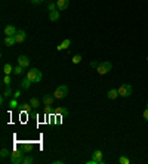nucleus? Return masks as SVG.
<instances>
[{
    "mask_svg": "<svg viewBox=\"0 0 148 164\" xmlns=\"http://www.w3.org/2000/svg\"><path fill=\"white\" fill-rule=\"evenodd\" d=\"M55 114L65 115V114H67V109H65V108H56V111H55Z\"/></svg>",
    "mask_w": 148,
    "mask_h": 164,
    "instance_id": "nucleus-23",
    "label": "nucleus"
},
{
    "mask_svg": "<svg viewBox=\"0 0 148 164\" xmlns=\"http://www.w3.org/2000/svg\"><path fill=\"white\" fill-rule=\"evenodd\" d=\"M119 96H123V98H127L132 95V86L130 84H122L119 89Z\"/></svg>",
    "mask_w": 148,
    "mask_h": 164,
    "instance_id": "nucleus-6",
    "label": "nucleus"
},
{
    "mask_svg": "<svg viewBox=\"0 0 148 164\" xmlns=\"http://www.w3.org/2000/svg\"><path fill=\"white\" fill-rule=\"evenodd\" d=\"M30 105L33 108H37L39 105H40V102H39V99L37 98H31V101H30Z\"/></svg>",
    "mask_w": 148,
    "mask_h": 164,
    "instance_id": "nucleus-18",
    "label": "nucleus"
},
{
    "mask_svg": "<svg viewBox=\"0 0 148 164\" xmlns=\"http://www.w3.org/2000/svg\"><path fill=\"white\" fill-rule=\"evenodd\" d=\"M147 108H148V104H147Z\"/></svg>",
    "mask_w": 148,
    "mask_h": 164,
    "instance_id": "nucleus-37",
    "label": "nucleus"
},
{
    "mask_svg": "<svg viewBox=\"0 0 148 164\" xmlns=\"http://www.w3.org/2000/svg\"><path fill=\"white\" fill-rule=\"evenodd\" d=\"M3 83H5L6 86H10V83H12V80H10V77H9L8 74L5 75V78H3Z\"/></svg>",
    "mask_w": 148,
    "mask_h": 164,
    "instance_id": "nucleus-26",
    "label": "nucleus"
},
{
    "mask_svg": "<svg viewBox=\"0 0 148 164\" xmlns=\"http://www.w3.org/2000/svg\"><path fill=\"white\" fill-rule=\"evenodd\" d=\"M14 73L17 74V75H21V74L24 73V67H21V65H18L15 70H14Z\"/></svg>",
    "mask_w": 148,
    "mask_h": 164,
    "instance_id": "nucleus-21",
    "label": "nucleus"
},
{
    "mask_svg": "<svg viewBox=\"0 0 148 164\" xmlns=\"http://www.w3.org/2000/svg\"><path fill=\"white\" fill-rule=\"evenodd\" d=\"M53 99H55L53 95H45V96H43V104H45L46 107H50V105L53 104Z\"/></svg>",
    "mask_w": 148,
    "mask_h": 164,
    "instance_id": "nucleus-12",
    "label": "nucleus"
},
{
    "mask_svg": "<svg viewBox=\"0 0 148 164\" xmlns=\"http://www.w3.org/2000/svg\"><path fill=\"white\" fill-rule=\"evenodd\" d=\"M82 61V56L80 55H76V56H73V64H79Z\"/></svg>",
    "mask_w": 148,
    "mask_h": 164,
    "instance_id": "nucleus-28",
    "label": "nucleus"
},
{
    "mask_svg": "<svg viewBox=\"0 0 148 164\" xmlns=\"http://www.w3.org/2000/svg\"><path fill=\"white\" fill-rule=\"evenodd\" d=\"M49 19L50 21H58V19H59V12H56V9L52 10L49 13Z\"/></svg>",
    "mask_w": 148,
    "mask_h": 164,
    "instance_id": "nucleus-16",
    "label": "nucleus"
},
{
    "mask_svg": "<svg viewBox=\"0 0 148 164\" xmlns=\"http://www.w3.org/2000/svg\"><path fill=\"white\" fill-rule=\"evenodd\" d=\"M24 154H22V151H14L12 154H10V163L12 164H22L24 161Z\"/></svg>",
    "mask_w": 148,
    "mask_h": 164,
    "instance_id": "nucleus-4",
    "label": "nucleus"
},
{
    "mask_svg": "<svg viewBox=\"0 0 148 164\" xmlns=\"http://www.w3.org/2000/svg\"><path fill=\"white\" fill-rule=\"evenodd\" d=\"M55 121H56V124H61V117H56V120H55Z\"/></svg>",
    "mask_w": 148,
    "mask_h": 164,
    "instance_id": "nucleus-35",
    "label": "nucleus"
},
{
    "mask_svg": "<svg viewBox=\"0 0 148 164\" xmlns=\"http://www.w3.org/2000/svg\"><path fill=\"white\" fill-rule=\"evenodd\" d=\"M30 107H31V105H28V104H22V105H19V109H21L22 113H28V111H30Z\"/></svg>",
    "mask_w": 148,
    "mask_h": 164,
    "instance_id": "nucleus-19",
    "label": "nucleus"
},
{
    "mask_svg": "<svg viewBox=\"0 0 148 164\" xmlns=\"http://www.w3.org/2000/svg\"><path fill=\"white\" fill-rule=\"evenodd\" d=\"M70 44H71V41L68 40V39H65V40L62 41V43H61V44H59V46L56 48V50H64V49H68V48H70Z\"/></svg>",
    "mask_w": 148,
    "mask_h": 164,
    "instance_id": "nucleus-14",
    "label": "nucleus"
},
{
    "mask_svg": "<svg viewBox=\"0 0 148 164\" xmlns=\"http://www.w3.org/2000/svg\"><path fill=\"white\" fill-rule=\"evenodd\" d=\"M27 77L33 83H39L41 80V71L37 70V68H30V70L27 71Z\"/></svg>",
    "mask_w": 148,
    "mask_h": 164,
    "instance_id": "nucleus-1",
    "label": "nucleus"
},
{
    "mask_svg": "<svg viewBox=\"0 0 148 164\" xmlns=\"http://www.w3.org/2000/svg\"><path fill=\"white\" fill-rule=\"evenodd\" d=\"M31 80H30V78H28V77H27V75H25V78L24 80H22V83H21V87H22V89H24V90H27V89H30V86H31Z\"/></svg>",
    "mask_w": 148,
    "mask_h": 164,
    "instance_id": "nucleus-13",
    "label": "nucleus"
},
{
    "mask_svg": "<svg viewBox=\"0 0 148 164\" xmlns=\"http://www.w3.org/2000/svg\"><path fill=\"white\" fill-rule=\"evenodd\" d=\"M34 161V158L33 157H25L24 158V161H22V164H31Z\"/></svg>",
    "mask_w": 148,
    "mask_h": 164,
    "instance_id": "nucleus-25",
    "label": "nucleus"
},
{
    "mask_svg": "<svg viewBox=\"0 0 148 164\" xmlns=\"http://www.w3.org/2000/svg\"><path fill=\"white\" fill-rule=\"evenodd\" d=\"M18 65H21V67H24V68H27V67L30 65V59H28V56L21 55V56L18 58Z\"/></svg>",
    "mask_w": 148,
    "mask_h": 164,
    "instance_id": "nucleus-8",
    "label": "nucleus"
},
{
    "mask_svg": "<svg viewBox=\"0 0 148 164\" xmlns=\"http://www.w3.org/2000/svg\"><path fill=\"white\" fill-rule=\"evenodd\" d=\"M119 163L120 164H129L130 163V160H129L127 157H120V158H119Z\"/></svg>",
    "mask_w": 148,
    "mask_h": 164,
    "instance_id": "nucleus-22",
    "label": "nucleus"
},
{
    "mask_svg": "<svg viewBox=\"0 0 148 164\" xmlns=\"http://www.w3.org/2000/svg\"><path fill=\"white\" fill-rule=\"evenodd\" d=\"M142 117H144V120H145V121H148V108L145 109V111H144V114H142Z\"/></svg>",
    "mask_w": 148,
    "mask_h": 164,
    "instance_id": "nucleus-29",
    "label": "nucleus"
},
{
    "mask_svg": "<svg viewBox=\"0 0 148 164\" xmlns=\"http://www.w3.org/2000/svg\"><path fill=\"white\" fill-rule=\"evenodd\" d=\"M25 39H27V34H25V31H22V30L17 31V34H15V40H17V43H22Z\"/></svg>",
    "mask_w": 148,
    "mask_h": 164,
    "instance_id": "nucleus-9",
    "label": "nucleus"
},
{
    "mask_svg": "<svg viewBox=\"0 0 148 164\" xmlns=\"http://www.w3.org/2000/svg\"><path fill=\"white\" fill-rule=\"evenodd\" d=\"M3 31H5V36H15L17 34V28L14 25H6Z\"/></svg>",
    "mask_w": 148,
    "mask_h": 164,
    "instance_id": "nucleus-10",
    "label": "nucleus"
},
{
    "mask_svg": "<svg viewBox=\"0 0 148 164\" xmlns=\"http://www.w3.org/2000/svg\"><path fill=\"white\" fill-rule=\"evenodd\" d=\"M9 154H10V152H9V151H8V149H6V148H3V149L0 151V157H2L3 160H5L6 157H9Z\"/></svg>",
    "mask_w": 148,
    "mask_h": 164,
    "instance_id": "nucleus-20",
    "label": "nucleus"
},
{
    "mask_svg": "<svg viewBox=\"0 0 148 164\" xmlns=\"http://www.w3.org/2000/svg\"><path fill=\"white\" fill-rule=\"evenodd\" d=\"M41 2H43V0H31V3H33V5H40Z\"/></svg>",
    "mask_w": 148,
    "mask_h": 164,
    "instance_id": "nucleus-33",
    "label": "nucleus"
},
{
    "mask_svg": "<svg viewBox=\"0 0 148 164\" xmlns=\"http://www.w3.org/2000/svg\"><path fill=\"white\" fill-rule=\"evenodd\" d=\"M3 43L6 44V46H14L15 43H17V40H15V36H6L5 39H3Z\"/></svg>",
    "mask_w": 148,
    "mask_h": 164,
    "instance_id": "nucleus-11",
    "label": "nucleus"
},
{
    "mask_svg": "<svg viewBox=\"0 0 148 164\" xmlns=\"http://www.w3.org/2000/svg\"><path fill=\"white\" fill-rule=\"evenodd\" d=\"M98 65H99V64H98V62H95V61H92V62H91L92 68H98Z\"/></svg>",
    "mask_w": 148,
    "mask_h": 164,
    "instance_id": "nucleus-31",
    "label": "nucleus"
},
{
    "mask_svg": "<svg viewBox=\"0 0 148 164\" xmlns=\"http://www.w3.org/2000/svg\"><path fill=\"white\" fill-rule=\"evenodd\" d=\"M88 164H104V154L96 149L93 154H92V160L88 161Z\"/></svg>",
    "mask_w": 148,
    "mask_h": 164,
    "instance_id": "nucleus-2",
    "label": "nucleus"
},
{
    "mask_svg": "<svg viewBox=\"0 0 148 164\" xmlns=\"http://www.w3.org/2000/svg\"><path fill=\"white\" fill-rule=\"evenodd\" d=\"M107 96H108V99H115L119 96V90H117V89H111V90H108Z\"/></svg>",
    "mask_w": 148,
    "mask_h": 164,
    "instance_id": "nucleus-15",
    "label": "nucleus"
},
{
    "mask_svg": "<svg viewBox=\"0 0 148 164\" xmlns=\"http://www.w3.org/2000/svg\"><path fill=\"white\" fill-rule=\"evenodd\" d=\"M111 68H113V65H111V62H108V61H105V62H101L98 65V68H96V71H98V74H101V75H104V74H107L111 71Z\"/></svg>",
    "mask_w": 148,
    "mask_h": 164,
    "instance_id": "nucleus-5",
    "label": "nucleus"
},
{
    "mask_svg": "<svg viewBox=\"0 0 148 164\" xmlns=\"http://www.w3.org/2000/svg\"><path fill=\"white\" fill-rule=\"evenodd\" d=\"M17 107H19V105H18V102H17V99H14V101H10V102H9V108H10V109H14V108H17Z\"/></svg>",
    "mask_w": 148,
    "mask_h": 164,
    "instance_id": "nucleus-24",
    "label": "nucleus"
},
{
    "mask_svg": "<svg viewBox=\"0 0 148 164\" xmlns=\"http://www.w3.org/2000/svg\"><path fill=\"white\" fill-rule=\"evenodd\" d=\"M48 9H49V12H52V10H55V9H56V3L50 2L49 5H48Z\"/></svg>",
    "mask_w": 148,
    "mask_h": 164,
    "instance_id": "nucleus-27",
    "label": "nucleus"
},
{
    "mask_svg": "<svg viewBox=\"0 0 148 164\" xmlns=\"http://www.w3.org/2000/svg\"><path fill=\"white\" fill-rule=\"evenodd\" d=\"M19 96H21V92H19V90H18V92H15V93H14V98H15V99H18V98H19Z\"/></svg>",
    "mask_w": 148,
    "mask_h": 164,
    "instance_id": "nucleus-32",
    "label": "nucleus"
},
{
    "mask_svg": "<svg viewBox=\"0 0 148 164\" xmlns=\"http://www.w3.org/2000/svg\"><path fill=\"white\" fill-rule=\"evenodd\" d=\"M70 0H56V9L58 10H65L68 9Z\"/></svg>",
    "mask_w": 148,
    "mask_h": 164,
    "instance_id": "nucleus-7",
    "label": "nucleus"
},
{
    "mask_svg": "<svg viewBox=\"0 0 148 164\" xmlns=\"http://www.w3.org/2000/svg\"><path fill=\"white\" fill-rule=\"evenodd\" d=\"M67 95H68V86H65V84L58 86L56 90H55V93H53L55 99H62V98H65Z\"/></svg>",
    "mask_w": 148,
    "mask_h": 164,
    "instance_id": "nucleus-3",
    "label": "nucleus"
},
{
    "mask_svg": "<svg viewBox=\"0 0 148 164\" xmlns=\"http://www.w3.org/2000/svg\"><path fill=\"white\" fill-rule=\"evenodd\" d=\"M10 95H12V90H10V87H9L8 90H6L5 93H3V96H6V98H8V96H10Z\"/></svg>",
    "mask_w": 148,
    "mask_h": 164,
    "instance_id": "nucleus-30",
    "label": "nucleus"
},
{
    "mask_svg": "<svg viewBox=\"0 0 148 164\" xmlns=\"http://www.w3.org/2000/svg\"><path fill=\"white\" fill-rule=\"evenodd\" d=\"M64 163V161H61V160H55V161H53V164H62Z\"/></svg>",
    "mask_w": 148,
    "mask_h": 164,
    "instance_id": "nucleus-34",
    "label": "nucleus"
},
{
    "mask_svg": "<svg viewBox=\"0 0 148 164\" xmlns=\"http://www.w3.org/2000/svg\"><path fill=\"white\" fill-rule=\"evenodd\" d=\"M14 70H15V68H12V65H10V64H5V65H3V71H5V74H10V73H14Z\"/></svg>",
    "mask_w": 148,
    "mask_h": 164,
    "instance_id": "nucleus-17",
    "label": "nucleus"
},
{
    "mask_svg": "<svg viewBox=\"0 0 148 164\" xmlns=\"http://www.w3.org/2000/svg\"><path fill=\"white\" fill-rule=\"evenodd\" d=\"M147 62H148V56H147Z\"/></svg>",
    "mask_w": 148,
    "mask_h": 164,
    "instance_id": "nucleus-36",
    "label": "nucleus"
}]
</instances>
